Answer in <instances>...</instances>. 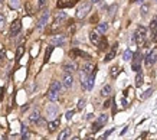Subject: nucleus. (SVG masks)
<instances>
[{"instance_id": "nucleus-1", "label": "nucleus", "mask_w": 157, "mask_h": 140, "mask_svg": "<svg viewBox=\"0 0 157 140\" xmlns=\"http://www.w3.org/2000/svg\"><path fill=\"white\" fill-rule=\"evenodd\" d=\"M134 40L138 46H146L147 43V29L144 26H138L136 33H134Z\"/></svg>"}, {"instance_id": "nucleus-2", "label": "nucleus", "mask_w": 157, "mask_h": 140, "mask_svg": "<svg viewBox=\"0 0 157 140\" xmlns=\"http://www.w3.org/2000/svg\"><path fill=\"white\" fill-rule=\"evenodd\" d=\"M61 88H62V85H61V82H59L58 79L52 81V84H50V87H49V91H48V98H49L50 101H56L58 97H59Z\"/></svg>"}, {"instance_id": "nucleus-3", "label": "nucleus", "mask_w": 157, "mask_h": 140, "mask_svg": "<svg viewBox=\"0 0 157 140\" xmlns=\"http://www.w3.org/2000/svg\"><path fill=\"white\" fill-rule=\"evenodd\" d=\"M89 10H91V3L89 1H82V4L79 6L78 10H77V17L78 19H84L89 13Z\"/></svg>"}, {"instance_id": "nucleus-4", "label": "nucleus", "mask_w": 157, "mask_h": 140, "mask_svg": "<svg viewBox=\"0 0 157 140\" xmlns=\"http://www.w3.org/2000/svg\"><path fill=\"white\" fill-rule=\"evenodd\" d=\"M107 121H108V114H101V116L97 118V121L92 124V132L95 133V132L101 130V129H102V126H104Z\"/></svg>"}, {"instance_id": "nucleus-5", "label": "nucleus", "mask_w": 157, "mask_h": 140, "mask_svg": "<svg viewBox=\"0 0 157 140\" xmlns=\"http://www.w3.org/2000/svg\"><path fill=\"white\" fill-rule=\"evenodd\" d=\"M94 79H95V74H89L85 79H82V81H81L82 88H84L85 91H91V90H92V87H94Z\"/></svg>"}, {"instance_id": "nucleus-6", "label": "nucleus", "mask_w": 157, "mask_h": 140, "mask_svg": "<svg viewBox=\"0 0 157 140\" xmlns=\"http://www.w3.org/2000/svg\"><path fill=\"white\" fill-rule=\"evenodd\" d=\"M141 61H143L141 52H136L133 55V65H131V68L134 71H140V68H141Z\"/></svg>"}, {"instance_id": "nucleus-7", "label": "nucleus", "mask_w": 157, "mask_h": 140, "mask_svg": "<svg viewBox=\"0 0 157 140\" xmlns=\"http://www.w3.org/2000/svg\"><path fill=\"white\" fill-rule=\"evenodd\" d=\"M49 16H50V13H49V10L48 9H45L43 10V13H42V16H40L39 22H38V29H43L46 25H48V20H49Z\"/></svg>"}, {"instance_id": "nucleus-8", "label": "nucleus", "mask_w": 157, "mask_h": 140, "mask_svg": "<svg viewBox=\"0 0 157 140\" xmlns=\"http://www.w3.org/2000/svg\"><path fill=\"white\" fill-rule=\"evenodd\" d=\"M20 29H22V22H20L19 19L13 20L12 25H10V33H12V36L19 35V33H20Z\"/></svg>"}, {"instance_id": "nucleus-9", "label": "nucleus", "mask_w": 157, "mask_h": 140, "mask_svg": "<svg viewBox=\"0 0 157 140\" xmlns=\"http://www.w3.org/2000/svg\"><path fill=\"white\" fill-rule=\"evenodd\" d=\"M78 1L79 0H58L56 6H58V9H66V7H72V6H75Z\"/></svg>"}, {"instance_id": "nucleus-10", "label": "nucleus", "mask_w": 157, "mask_h": 140, "mask_svg": "<svg viewBox=\"0 0 157 140\" xmlns=\"http://www.w3.org/2000/svg\"><path fill=\"white\" fill-rule=\"evenodd\" d=\"M156 62H157V54L154 51L149 52L147 56H146V67H151V65H154Z\"/></svg>"}, {"instance_id": "nucleus-11", "label": "nucleus", "mask_w": 157, "mask_h": 140, "mask_svg": "<svg viewBox=\"0 0 157 140\" xmlns=\"http://www.w3.org/2000/svg\"><path fill=\"white\" fill-rule=\"evenodd\" d=\"M101 39H102V33H100L98 31L89 32V40H91L94 45H98V43L101 42Z\"/></svg>"}, {"instance_id": "nucleus-12", "label": "nucleus", "mask_w": 157, "mask_h": 140, "mask_svg": "<svg viewBox=\"0 0 157 140\" xmlns=\"http://www.w3.org/2000/svg\"><path fill=\"white\" fill-rule=\"evenodd\" d=\"M65 40H66V36L65 35H56L52 38V45L53 46H62V45H65Z\"/></svg>"}, {"instance_id": "nucleus-13", "label": "nucleus", "mask_w": 157, "mask_h": 140, "mask_svg": "<svg viewBox=\"0 0 157 140\" xmlns=\"http://www.w3.org/2000/svg\"><path fill=\"white\" fill-rule=\"evenodd\" d=\"M62 84H64V87H65V88H71V87L74 85V78H72V74L66 72V74L64 75Z\"/></svg>"}, {"instance_id": "nucleus-14", "label": "nucleus", "mask_w": 157, "mask_h": 140, "mask_svg": "<svg viewBox=\"0 0 157 140\" xmlns=\"http://www.w3.org/2000/svg\"><path fill=\"white\" fill-rule=\"evenodd\" d=\"M69 56H71V58H86V59H89V58H91L88 54L82 52L81 49H72V51L69 52Z\"/></svg>"}, {"instance_id": "nucleus-15", "label": "nucleus", "mask_w": 157, "mask_h": 140, "mask_svg": "<svg viewBox=\"0 0 157 140\" xmlns=\"http://www.w3.org/2000/svg\"><path fill=\"white\" fill-rule=\"evenodd\" d=\"M117 48H118V43H114L113 45V48H111V51L107 54V56L104 58V61L105 62H110V61H113L114 59V56H116V54H117Z\"/></svg>"}, {"instance_id": "nucleus-16", "label": "nucleus", "mask_w": 157, "mask_h": 140, "mask_svg": "<svg viewBox=\"0 0 157 140\" xmlns=\"http://www.w3.org/2000/svg\"><path fill=\"white\" fill-rule=\"evenodd\" d=\"M29 121H30L32 124H38V123H40V121H42V118H40L39 111H33V113L29 116Z\"/></svg>"}, {"instance_id": "nucleus-17", "label": "nucleus", "mask_w": 157, "mask_h": 140, "mask_svg": "<svg viewBox=\"0 0 157 140\" xmlns=\"http://www.w3.org/2000/svg\"><path fill=\"white\" fill-rule=\"evenodd\" d=\"M46 114H48V118H53L58 114V108L55 105H48L46 107Z\"/></svg>"}, {"instance_id": "nucleus-18", "label": "nucleus", "mask_w": 157, "mask_h": 140, "mask_svg": "<svg viewBox=\"0 0 157 140\" xmlns=\"http://www.w3.org/2000/svg\"><path fill=\"white\" fill-rule=\"evenodd\" d=\"M58 127H59V120H58V118L52 120V121L48 124V130H49V133H53V132H55Z\"/></svg>"}, {"instance_id": "nucleus-19", "label": "nucleus", "mask_w": 157, "mask_h": 140, "mask_svg": "<svg viewBox=\"0 0 157 140\" xmlns=\"http://www.w3.org/2000/svg\"><path fill=\"white\" fill-rule=\"evenodd\" d=\"M82 71L86 72V74H95V72H97V67L92 65V64H85V65L82 67Z\"/></svg>"}, {"instance_id": "nucleus-20", "label": "nucleus", "mask_w": 157, "mask_h": 140, "mask_svg": "<svg viewBox=\"0 0 157 140\" xmlns=\"http://www.w3.org/2000/svg\"><path fill=\"white\" fill-rule=\"evenodd\" d=\"M66 19H68V16H66L65 12H59V13H56V16H55V22H58V23H62V22L66 20Z\"/></svg>"}, {"instance_id": "nucleus-21", "label": "nucleus", "mask_w": 157, "mask_h": 140, "mask_svg": "<svg viewBox=\"0 0 157 140\" xmlns=\"http://www.w3.org/2000/svg\"><path fill=\"white\" fill-rule=\"evenodd\" d=\"M69 136H71V129H65V130H62L61 133H59V140H65V139H69Z\"/></svg>"}, {"instance_id": "nucleus-22", "label": "nucleus", "mask_w": 157, "mask_h": 140, "mask_svg": "<svg viewBox=\"0 0 157 140\" xmlns=\"http://www.w3.org/2000/svg\"><path fill=\"white\" fill-rule=\"evenodd\" d=\"M64 71H65V72L72 74V72H75V71H77V65H75V64H72V62H71V64H65V65H64Z\"/></svg>"}, {"instance_id": "nucleus-23", "label": "nucleus", "mask_w": 157, "mask_h": 140, "mask_svg": "<svg viewBox=\"0 0 157 140\" xmlns=\"http://www.w3.org/2000/svg\"><path fill=\"white\" fill-rule=\"evenodd\" d=\"M111 91H113L111 85H104L102 90H101V95L102 97H108V95H111Z\"/></svg>"}, {"instance_id": "nucleus-24", "label": "nucleus", "mask_w": 157, "mask_h": 140, "mask_svg": "<svg viewBox=\"0 0 157 140\" xmlns=\"http://www.w3.org/2000/svg\"><path fill=\"white\" fill-rule=\"evenodd\" d=\"M107 29H108V23H107V22H102V23H100V25L97 26V31H98L100 33H105Z\"/></svg>"}, {"instance_id": "nucleus-25", "label": "nucleus", "mask_w": 157, "mask_h": 140, "mask_svg": "<svg viewBox=\"0 0 157 140\" xmlns=\"http://www.w3.org/2000/svg\"><path fill=\"white\" fill-rule=\"evenodd\" d=\"M23 52H25V46H23V45H20V46L17 48V51H16V62H19V61H20V58H22Z\"/></svg>"}, {"instance_id": "nucleus-26", "label": "nucleus", "mask_w": 157, "mask_h": 140, "mask_svg": "<svg viewBox=\"0 0 157 140\" xmlns=\"http://www.w3.org/2000/svg\"><path fill=\"white\" fill-rule=\"evenodd\" d=\"M133 52H131V49H125L124 51V54H122V59L124 61H130V59H133Z\"/></svg>"}, {"instance_id": "nucleus-27", "label": "nucleus", "mask_w": 157, "mask_h": 140, "mask_svg": "<svg viewBox=\"0 0 157 140\" xmlns=\"http://www.w3.org/2000/svg\"><path fill=\"white\" fill-rule=\"evenodd\" d=\"M143 85V74L140 71H137V77H136V87H141Z\"/></svg>"}, {"instance_id": "nucleus-28", "label": "nucleus", "mask_w": 157, "mask_h": 140, "mask_svg": "<svg viewBox=\"0 0 157 140\" xmlns=\"http://www.w3.org/2000/svg\"><path fill=\"white\" fill-rule=\"evenodd\" d=\"M98 48H100V51H105V49L108 48V42H107V39H105V38H102V39H101V42L98 43Z\"/></svg>"}, {"instance_id": "nucleus-29", "label": "nucleus", "mask_w": 157, "mask_h": 140, "mask_svg": "<svg viewBox=\"0 0 157 140\" xmlns=\"http://www.w3.org/2000/svg\"><path fill=\"white\" fill-rule=\"evenodd\" d=\"M120 72H121V68H120V67H117V65H116V67H113V68H111V71H110V74H111V77H113V78H116Z\"/></svg>"}, {"instance_id": "nucleus-30", "label": "nucleus", "mask_w": 157, "mask_h": 140, "mask_svg": "<svg viewBox=\"0 0 157 140\" xmlns=\"http://www.w3.org/2000/svg\"><path fill=\"white\" fill-rule=\"evenodd\" d=\"M52 51H53V45H50L48 49H46V52H45V62H48L49 61V58H50V54H52Z\"/></svg>"}, {"instance_id": "nucleus-31", "label": "nucleus", "mask_w": 157, "mask_h": 140, "mask_svg": "<svg viewBox=\"0 0 157 140\" xmlns=\"http://www.w3.org/2000/svg\"><path fill=\"white\" fill-rule=\"evenodd\" d=\"M9 4L12 9H19L20 7V0H9Z\"/></svg>"}, {"instance_id": "nucleus-32", "label": "nucleus", "mask_w": 157, "mask_h": 140, "mask_svg": "<svg viewBox=\"0 0 157 140\" xmlns=\"http://www.w3.org/2000/svg\"><path fill=\"white\" fill-rule=\"evenodd\" d=\"M150 29H151V32L157 31V17H153V20L150 23Z\"/></svg>"}, {"instance_id": "nucleus-33", "label": "nucleus", "mask_w": 157, "mask_h": 140, "mask_svg": "<svg viewBox=\"0 0 157 140\" xmlns=\"http://www.w3.org/2000/svg\"><path fill=\"white\" fill-rule=\"evenodd\" d=\"M151 94H153V88H149V90H147V91H146V93L141 95V98H143V100H146V98H149Z\"/></svg>"}, {"instance_id": "nucleus-34", "label": "nucleus", "mask_w": 157, "mask_h": 140, "mask_svg": "<svg viewBox=\"0 0 157 140\" xmlns=\"http://www.w3.org/2000/svg\"><path fill=\"white\" fill-rule=\"evenodd\" d=\"M116 10H117V4H113V6L110 7V10H108V13H110V16H114V13H116Z\"/></svg>"}, {"instance_id": "nucleus-35", "label": "nucleus", "mask_w": 157, "mask_h": 140, "mask_svg": "<svg viewBox=\"0 0 157 140\" xmlns=\"http://www.w3.org/2000/svg\"><path fill=\"white\" fill-rule=\"evenodd\" d=\"M147 12H149V6H147V4H144V6L141 7V16H146V15H147Z\"/></svg>"}, {"instance_id": "nucleus-36", "label": "nucleus", "mask_w": 157, "mask_h": 140, "mask_svg": "<svg viewBox=\"0 0 157 140\" xmlns=\"http://www.w3.org/2000/svg\"><path fill=\"white\" fill-rule=\"evenodd\" d=\"M111 133H113V129H111V130H108V132H105V133H104V134H102V136H101L100 139H107V137H108V136H110Z\"/></svg>"}, {"instance_id": "nucleus-37", "label": "nucleus", "mask_w": 157, "mask_h": 140, "mask_svg": "<svg viewBox=\"0 0 157 140\" xmlns=\"http://www.w3.org/2000/svg\"><path fill=\"white\" fill-rule=\"evenodd\" d=\"M85 107V100H79V103H78V110H82Z\"/></svg>"}, {"instance_id": "nucleus-38", "label": "nucleus", "mask_w": 157, "mask_h": 140, "mask_svg": "<svg viewBox=\"0 0 157 140\" xmlns=\"http://www.w3.org/2000/svg\"><path fill=\"white\" fill-rule=\"evenodd\" d=\"M113 103H114V100H107V101L104 103V107H105V108H108V107L113 104Z\"/></svg>"}, {"instance_id": "nucleus-39", "label": "nucleus", "mask_w": 157, "mask_h": 140, "mask_svg": "<svg viewBox=\"0 0 157 140\" xmlns=\"http://www.w3.org/2000/svg\"><path fill=\"white\" fill-rule=\"evenodd\" d=\"M4 91H6V87H3V88L0 90V101L4 98Z\"/></svg>"}, {"instance_id": "nucleus-40", "label": "nucleus", "mask_w": 157, "mask_h": 140, "mask_svg": "<svg viewBox=\"0 0 157 140\" xmlns=\"http://www.w3.org/2000/svg\"><path fill=\"white\" fill-rule=\"evenodd\" d=\"M45 6V0H39V3H38V6H36V9L39 10V9H42Z\"/></svg>"}, {"instance_id": "nucleus-41", "label": "nucleus", "mask_w": 157, "mask_h": 140, "mask_svg": "<svg viewBox=\"0 0 157 140\" xmlns=\"http://www.w3.org/2000/svg\"><path fill=\"white\" fill-rule=\"evenodd\" d=\"M22 139H25V140L30 139V133H28V132H25V133L22 134Z\"/></svg>"}, {"instance_id": "nucleus-42", "label": "nucleus", "mask_w": 157, "mask_h": 140, "mask_svg": "<svg viewBox=\"0 0 157 140\" xmlns=\"http://www.w3.org/2000/svg\"><path fill=\"white\" fill-rule=\"evenodd\" d=\"M72 116H74V111L71 110V111H68V113H66V116H65V117H66L68 120H71V118H72Z\"/></svg>"}, {"instance_id": "nucleus-43", "label": "nucleus", "mask_w": 157, "mask_h": 140, "mask_svg": "<svg viewBox=\"0 0 157 140\" xmlns=\"http://www.w3.org/2000/svg\"><path fill=\"white\" fill-rule=\"evenodd\" d=\"M3 61H4V51L1 49V51H0V64H1Z\"/></svg>"}, {"instance_id": "nucleus-44", "label": "nucleus", "mask_w": 157, "mask_h": 140, "mask_svg": "<svg viewBox=\"0 0 157 140\" xmlns=\"http://www.w3.org/2000/svg\"><path fill=\"white\" fill-rule=\"evenodd\" d=\"M97 20H98V16H97V15L91 17V23H97Z\"/></svg>"}, {"instance_id": "nucleus-45", "label": "nucleus", "mask_w": 157, "mask_h": 140, "mask_svg": "<svg viewBox=\"0 0 157 140\" xmlns=\"http://www.w3.org/2000/svg\"><path fill=\"white\" fill-rule=\"evenodd\" d=\"M3 25H4V17H3V16L0 15V29L3 28Z\"/></svg>"}, {"instance_id": "nucleus-46", "label": "nucleus", "mask_w": 157, "mask_h": 140, "mask_svg": "<svg viewBox=\"0 0 157 140\" xmlns=\"http://www.w3.org/2000/svg\"><path fill=\"white\" fill-rule=\"evenodd\" d=\"M121 103H122V107H127V100H125V98H122Z\"/></svg>"}, {"instance_id": "nucleus-47", "label": "nucleus", "mask_w": 157, "mask_h": 140, "mask_svg": "<svg viewBox=\"0 0 157 140\" xmlns=\"http://www.w3.org/2000/svg\"><path fill=\"white\" fill-rule=\"evenodd\" d=\"M25 132H28V127H26V126L22 127V133H25Z\"/></svg>"}, {"instance_id": "nucleus-48", "label": "nucleus", "mask_w": 157, "mask_h": 140, "mask_svg": "<svg viewBox=\"0 0 157 140\" xmlns=\"http://www.w3.org/2000/svg\"><path fill=\"white\" fill-rule=\"evenodd\" d=\"M116 111H117V107H116V105H113V114H116Z\"/></svg>"}, {"instance_id": "nucleus-49", "label": "nucleus", "mask_w": 157, "mask_h": 140, "mask_svg": "<svg viewBox=\"0 0 157 140\" xmlns=\"http://www.w3.org/2000/svg\"><path fill=\"white\" fill-rule=\"evenodd\" d=\"M91 1H92V3H95V4H97V3H100V1H101V0H91Z\"/></svg>"}, {"instance_id": "nucleus-50", "label": "nucleus", "mask_w": 157, "mask_h": 140, "mask_svg": "<svg viewBox=\"0 0 157 140\" xmlns=\"http://www.w3.org/2000/svg\"><path fill=\"white\" fill-rule=\"evenodd\" d=\"M130 1H131V3H136V1H137V0H130Z\"/></svg>"}, {"instance_id": "nucleus-51", "label": "nucleus", "mask_w": 157, "mask_h": 140, "mask_svg": "<svg viewBox=\"0 0 157 140\" xmlns=\"http://www.w3.org/2000/svg\"><path fill=\"white\" fill-rule=\"evenodd\" d=\"M1 4H3V1H0V9H1Z\"/></svg>"}, {"instance_id": "nucleus-52", "label": "nucleus", "mask_w": 157, "mask_h": 140, "mask_svg": "<svg viewBox=\"0 0 157 140\" xmlns=\"http://www.w3.org/2000/svg\"><path fill=\"white\" fill-rule=\"evenodd\" d=\"M154 1H157V0H154Z\"/></svg>"}]
</instances>
